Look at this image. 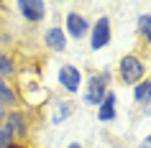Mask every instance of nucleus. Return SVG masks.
<instances>
[{
  "label": "nucleus",
  "instance_id": "f8f14e48",
  "mask_svg": "<svg viewBox=\"0 0 151 148\" xmlns=\"http://www.w3.org/2000/svg\"><path fill=\"white\" fill-rule=\"evenodd\" d=\"M133 100H136V105H141V107H151V77L141 79V82L133 87Z\"/></svg>",
  "mask_w": 151,
  "mask_h": 148
},
{
  "label": "nucleus",
  "instance_id": "ddd939ff",
  "mask_svg": "<svg viewBox=\"0 0 151 148\" xmlns=\"http://www.w3.org/2000/svg\"><path fill=\"white\" fill-rule=\"evenodd\" d=\"M136 33L143 39L146 46H151V13H141L136 18Z\"/></svg>",
  "mask_w": 151,
  "mask_h": 148
},
{
  "label": "nucleus",
  "instance_id": "0eeeda50",
  "mask_svg": "<svg viewBox=\"0 0 151 148\" xmlns=\"http://www.w3.org/2000/svg\"><path fill=\"white\" fill-rule=\"evenodd\" d=\"M44 46L49 51H54V54H64L67 51L69 39H67V33H64L62 26H49L46 31H44Z\"/></svg>",
  "mask_w": 151,
  "mask_h": 148
},
{
  "label": "nucleus",
  "instance_id": "a211bd4d",
  "mask_svg": "<svg viewBox=\"0 0 151 148\" xmlns=\"http://www.w3.org/2000/svg\"><path fill=\"white\" fill-rule=\"evenodd\" d=\"M5 115H8V110H5V107H0V123L5 120Z\"/></svg>",
  "mask_w": 151,
  "mask_h": 148
},
{
  "label": "nucleus",
  "instance_id": "f3484780",
  "mask_svg": "<svg viewBox=\"0 0 151 148\" xmlns=\"http://www.w3.org/2000/svg\"><path fill=\"white\" fill-rule=\"evenodd\" d=\"M64 148H85V146H82V143H77V140H72V143H67Z\"/></svg>",
  "mask_w": 151,
  "mask_h": 148
},
{
  "label": "nucleus",
  "instance_id": "f03ea898",
  "mask_svg": "<svg viewBox=\"0 0 151 148\" xmlns=\"http://www.w3.org/2000/svg\"><path fill=\"white\" fill-rule=\"evenodd\" d=\"M118 77H120L123 84L136 87L141 79H146V64H143V59L138 54L120 56V61H118Z\"/></svg>",
  "mask_w": 151,
  "mask_h": 148
},
{
  "label": "nucleus",
  "instance_id": "423d86ee",
  "mask_svg": "<svg viewBox=\"0 0 151 148\" xmlns=\"http://www.w3.org/2000/svg\"><path fill=\"white\" fill-rule=\"evenodd\" d=\"M16 10L21 13L26 23H41L46 18V3L44 0H18L16 3Z\"/></svg>",
  "mask_w": 151,
  "mask_h": 148
},
{
  "label": "nucleus",
  "instance_id": "2eb2a0df",
  "mask_svg": "<svg viewBox=\"0 0 151 148\" xmlns=\"http://www.w3.org/2000/svg\"><path fill=\"white\" fill-rule=\"evenodd\" d=\"M16 135L10 133V128L5 123H0V148H16Z\"/></svg>",
  "mask_w": 151,
  "mask_h": 148
},
{
  "label": "nucleus",
  "instance_id": "4468645a",
  "mask_svg": "<svg viewBox=\"0 0 151 148\" xmlns=\"http://www.w3.org/2000/svg\"><path fill=\"white\" fill-rule=\"evenodd\" d=\"M16 74V59L10 54H0V79H8Z\"/></svg>",
  "mask_w": 151,
  "mask_h": 148
},
{
  "label": "nucleus",
  "instance_id": "1a4fd4ad",
  "mask_svg": "<svg viewBox=\"0 0 151 148\" xmlns=\"http://www.w3.org/2000/svg\"><path fill=\"white\" fill-rule=\"evenodd\" d=\"M95 110H97V120H100L103 125L113 123V120H118V94L110 89V92L105 94V100L100 102Z\"/></svg>",
  "mask_w": 151,
  "mask_h": 148
},
{
  "label": "nucleus",
  "instance_id": "7ed1b4c3",
  "mask_svg": "<svg viewBox=\"0 0 151 148\" xmlns=\"http://www.w3.org/2000/svg\"><path fill=\"white\" fill-rule=\"evenodd\" d=\"M56 84L64 94H77L82 92V84H85V74L77 64H62L56 69Z\"/></svg>",
  "mask_w": 151,
  "mask_h": 148
},
{
  "label": "nucleus",
  "instance_id": "9b49d317",
  "mask_svg": "<svg viewBox=\"0 0 151 148\" xmlns=\"http://www.w3.org/2000/svg\"><path fill=\"white\" fill-rule=\"evenodd\" d=\"M18 105V92H16V87L10 84L8 79H0V107H16Z\"/></svg>",
  "mask_w": 151,
  "mask_h": 148
},
{
  "label": "nucleus",
  "instance_id": "f257e3e1",
  "mask_svg": "<svg viewBox=\"0 0 151 148\" xmlns=\"http://www.w3.org/2000/svg\"><path fill=\"white\" fill-rule=\"evenodd\" d=\"M108 92H110V69L95 71V74L85 77V84H82V105L97 107L105 100Z\"/></svg>",
  "mask_w": 151,
  "mask_h": 148
},
{
  "label": "nucleus",
  "instance_id": "dca6fc26",
  "mask_svg": "<svg viewBox=\"0 0 151 148\" xmlns=\"http://www.w3.org/2000/svg\"><path fill=\"white\" fill-rule=\"evenodd\" d=\"M138 148H151V133H149V135H146V138L141 140V143H138Z\"/></svg>",
  "mask_w": 151,
  "mask_h": 148
},
{
  "label": "nucleus",
  "instance_id": "39448f33",
  "mask_svg": "<svg viewBox=\"0 0 151 148\" xmlns=\"http://www.w3.org/2000/svg\"><path fill=\"white\" fill-rule=\"evenodd\" d=\"M90 21L82 13H77V10H69L67 16H64V33H67V39H74V41H82L90 36Z\"/></svg>",
  "mask_w": 151,
  "mask_h": 148
},
{
  "label": "nucleus",
  "instance_id": "9d476101",
  "mask_svg": "<svg viewBox=\"0 0 151 148\" xmlns=\"http://www.w3.org/2000/svg\"><path fill=\"white\" fill-rule=\"evenodd\" d=\"M72 112H74V105L69 100H54L51 112H49V123L51 125H64L72 117Z\"/></svg>",
  "mask_w": 151,
  "mask_h": 148
},
{
  "label": "nucleus",
  "instance_id": "6e6552de",
  "mask_svg": "<svg viewBox=\"0 0 151 148\" xmlns=\"http://www.w3.org/2000/svg\"><path fill=\"white\" fill-rule=\"evenodd\" d=\"M3 123L10 128V133L16 135V140H23L28 135V115H26L23 110H8V115Z\"/></svg>",
  "mask_w": 151,
  "mask_h": 148
},
{
  "label": "nucleus",
  "instance_id": "20e7f679",
  "mask_svg": "<svg viewBox=\"0 0 151 148\" xmlns=\"http://www.w3.org/2000/svg\"><path fill=\"white\" fill-rule=\"evenodd\" d=\"M110 41H113L110 16H100L95 23L90 26V49L92 51H103V49L110 46Z\"/></svg>",
  "mask_w": 151,
  "mask_h": 148
}]
</instances>
